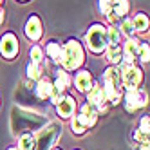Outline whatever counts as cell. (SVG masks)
Returning a JSON list of instances; mask_svg holds the SVG:
<instances>
[{
    "instance_id": "cell-1",
    "label": "cell",
    "mask_w": 150,
    "mask_h": 150,
    "mask_svg": "<svg viewBox=\"0 0 150 150\" xmlns=\"http://www.w3.org/2000/svg\"><path fill=\"white\" fill-rule=\"evenodd\" d=\"M85 62V49L83 45L80 44L78 40H67L65 44L62 45V52H60V62L58 65L63 69V71H78Z\"/></svg>"
},
{
    "instance_id": "cell-2",
    "label": "cell",
    "mask_w": 150,
    "mask_h": 150,
    "mask_svg": "<svg viewBox=\"0 0 150 150\" xmlns=\"http://www.w3.org/2000/svg\"><path fill=\"white\" fill-rule=\"evenodd\" d=\"M85 44L92 54H103L109 47V38H107V27L103 24H92L89 31L85 33Z\"/></svg>"
},
{
    "instance_id": "cell-3",
    "label": "cell",
    "mask_w": 150,
    "mask_h": 150,
    "mask_svg": "<svg viewBox=\"0 0 150 150\" xmlns=\"http://www.w3.org/2000/svg\"><path fill=\"white\" fill-rule=\"evenodd\" d=\"M120 71H121V87L123 91H130V89H137L143 81V71L139 69L134 63H125L121 62L120 65Z\"/></svg>"
},
{
    "instance_id": "cell-4",
    "label": "cell",
    "mask_w": 150,
    "mask_h": 150,
    "mask_svg": "<svg viewBox=\"0 0 150 150\" xmlns=\"http://www.w3.org/2000/svg\"><path fill=\"white\" fill-rule=\"evenodd\" d=\"M62 134V125L60 123H49L44 130L38 134V137H35V150H52L58 136Z\"/></svg>"
},
{
    "instance_id": "cell-5",
    "label": "cell",
    "mask_w": 150,
    "mask_h": 150,
    "mask_svg": "<svg viewBox=\"0 0 150 150\" xmlns=\"http://www.w3.org/2000/svg\"><path fill=\"white\" fill-rule=\"evenodd\" d=\"M125 101V109L128 112H136L139 109H143V107H146L148 103V96L145 91L141 89H130V91H123V100Z\"/></svg>"
},
{
    "instance_id": "cell-6",
    "label": "cell",
    "mask_w": 150,
    "mask_h": 150,
    "mask_svg": "<svg viewBox=\"0 0 150 150\" xmlns=\"http://www.w3.org/2000/svg\"><path fill=\"white\" fill-rule=\"evenodd\" d=\"M85 96H87V103L89 105H92L96 110H98V114L100 112H107L109 110V107H110V103L107 101V98H105V94H103V87L100 83H92V87L85 92Z\"/></svg>"
},
{
    "instance_id": "cell-7",
    "label": "cell",
    "mask_w": 150,
    "mask_h": 150,
    "mask_svg": "<svg viewBox=\"0 0 150 150\" xmlns=\"http://www.w3.org/2000/svg\"><path fill=\"white\" fill-rule=\"evenodd\" d=\"M0 54L6 60H11L18 54V38L13 33H6L0 38Z\"/></svg>"
},
{
    "instance_id": "cell-8",
    "label": "cell",
    "mask_w": 150,
    "mask_h": 150,
    "mask_svg": "<svg viewBox=\"0 0 150 150\" xmlns=\"http://www.w3.org/2000/svg\"><path fill=\"white\" fill-rule=\"evenodd\" d=\"M24 33L27 36V40L31 42H38L42 38V33H44V29H42V20L36 16V15H31L25 22V27H24Z\"/></svg>"
},
{
    "instance_id": "cell-9",
    "label": "cell",
    "mask_w": 150,
    "mask_h": 150,
    "mask_svg": "<svg viewBox=\"0 0 150 150\" xmlns=\"http://www.w3.org/2000/svg\"><path fill=\"white\" fill-rule=\"evenodd\" d=\"M56 107V114L62 117V120H69L71 116H74V112H76V98H72V96H63V100L54 105Z\"/></svg>"
},
{
    "instance_id": "cell-10",
    "label": "cell",
    "mask_w": 150,
    "mask_h": 150,
    "mask_svg": "<svg viewBox=\"0 0 150 150\" xmlns=\"http://www.w3.org/2000/svg\"><path fill=\"white\" fill-rule=\"evenodd\" d=\"M139 42L137 38H128L125 44L121 45V52H123V62L125 63H134L137 60V52H139Z\"/></svg>"
},
{
    "instance_id": "cell-11",
    "label": "cell",
    "mask_w": 150,
    "mask_h": 150,
    "mask_svg": "<svg viewBox=\"0 0 150 150\" xmlns=\"http://www.w3.org/2000/svg\"><path fill=\"white\" fill-rule=\"evenodd\" d=\"M92 83H94L92 74L87 69H81V71H78L76 74H74V87H76L78 92H83L85 94V92L92 87Z\"/></svg>"
},
{
    "instance_id": "cell-12",
    "label": "cell",
    "mask_w": 150,
    "mask_h": 150,
    "mask_svg": "<svg viewBox=\"0 0 150 150\" xmlns=\"http://www.w3.org/2000/svg\"><path fill=\"white\" fill-rule=\"evenodd\" d=\"M52 85H54V91L62 92V94H65L69 91V87L72 85V78H71V74L67 71H63L62 67L56 69L54 72V81H52Z\"/></svg>"
},
{
    "instance_id": "cell-13",
    "label": "cell",
    "mask_w": 150,
    "mask_h": 150,
    "mask_svg": "<svg viewBox=\"0 0 150 150\" xmlns=\"http://www.w3.org/2000/svg\"><path fill=\"white\" fill-rule=\"evenodd\" d=\"M52 91H54V85H52V81H51L49 78H44V76L38 80L36 87H35L36 96H38V98H42V100H49V96L52 94Z\"/></svg>"
},
{
    "instance_id": "cell-14",
    "label": "cell",
    "mask_w": 150,
    "mask_h": 150,
    "mask_svg": "<svg viewBox=\"0 0 150 150\" xmlns=\"http://www.w3.org/2000/svg\"><path fill=\"white\" fill-rule=\"evenodd\" d=\"M105 56L112 65H120L123 62V52H121V45L120 44H110L105 49Z\"/></svg>"
},
{
    "instance_id": "cell-15",
    "label": "cell",
    "mask_w": 150,
    "mask_h": 150,
    "mask_svg": "<svg viewBox=\"0 0 150 150\" xmlns=\"http://www.w3.org/2000/svg\"><path fill=\"white\" fill-rule=\"evenodd\" d=\"M103 83H114V85H121V71L117 65L107 67L103 72Z\"/></svg>"
},
{
    "instance_id": "cell-16",
    "label": "cell",
    "mask_w": 150,
    "mask_h": 150,
    "mask_svg": "<svg viewBox=\"0 0 150 150\" xmlns=\"http://www.w3.org/2000/svg\"><path fill=\"white\" fill-rule=\"evenodd\" d=\"M148 16L145 13H137L134 18H132V25H134V31L136 33H146L148 31Z\"/></svg>"
},
{
    "instance_id": "cell-17",
    "label": "cell",
    "mask_w": 150,
    "mask_h": 150,
    "mask_svg": "<svg viewBox=\"0 0 150 150\" xmlns=\"http://www.w3.org/2000/svg\"><path fill=\"white\" fill-rule=\"evenodd\" d=\"M60 52H62V45L58 44V42H49V44L45 45V54L54 62V63H58L60 62Z\"/></svg>"
},
{
    "instance_id": "cell-18",
    "label": "cell",
    "mask_w": 150,
    "mask_h": 150,
    "mask_svg": "<svg viewBox=\"0 0 150 150\" xmlns=\"http://www.w3.org/2000/svg\"><path fill=\"white\" fill-rule=\"evenodd\" d=\"M128 9H130V2H128V0H116L112 4V11L117 18H123L128 13Z\"/></svg>"
},
{
    "instance_id": "cell-19",
    "label": "cell",
    "mask_w": 150,
    "mask_h": 150,
    "mask_svg": "<svg viewBox=\"0 0 150 150\" xmlns=\"http://www.w3.org/2000/svg\"><path fill=\"white\" fill-rule=\"evenodd\" d=\"M35 136L31 134H22L18 137V150H35Z\"/></svg>"
},
{
    "instance_id": "cell-20",
    "label": "cell",
    "mask_w": 150,
    "mask_h": 150,
    "mask_svg": "<svg viewBox=\"0 0 150 150\" xmlns=\"http://www.w3.org/2000/svg\"><path fill=\"white\" fill-rule=\"evenodd\" d=\"M42 63H35V62H29L27 63V78L29 80H40L42 78Z\"/></svg>"
},
{
    "instance_id": "cell-21",
    "label": "cell",
    "mask_w": 150,
    "mask_h": 150,
    "mask_svg": "<svg viewBox=\"0 0 150 150\" xmlns=\"http://www.w3.org/2000/svg\"><path fill=\"white\" fill-rule=\"evenodd\" d=\"M117 29H120V33L125 35L127 38H132L134 33H136L134 25H132V18H123L121 22H120V27H117Z\"/></svg>"
},
{
    "instance_id": "cell-22",
    "label": "cell",
    "mask_w": 150,
    "mask_h": 150,
    "mask_svg": "<svg viewBox=\"0 0 150 150\" xmlns=\"http://www.w3.org/2000/svg\"><path fill=\"white\" fill-rule=\"evenodd\" d=\"M71 120V128H72V134H76V136H81V134H85V130H87V128L83 127V123L80 121V117L74 114V116H71L69 117Z\"/></svg>"
},
{
    "instance_id": "cell-23",
    "label": "cell",
    "mask_w": 150,
    "mask_h": 150,
    "mask_svg": "<svg viewBox=\"0 0 150 150\" xmlns=\"http://www.w3.org/2000/svg\"><path fill=\"white\" fill-rule=\"evenodd\" d=\"M107 38H109V45H110V44H120V40H121L120 29H117L116 25L107 27Z\"/></svg>"
},
{
    "instance_id": "cell-24",
    "label": "cell",
    "mask_w": 150,
    "mask_h": 150,
    "mask_svg": "<svg viewBox=\"0 0 150 150\" xmlns=\"http://www.w3.org/2000/svg\"><path fill=\"white\" fill-rule=\"evenodd\" d=\"M137 60H139V62H143V63H148V60H150V47H148L146 42H141V44H139Z\"/></svg>"
},
{
    "instance_id": "cell-25",
    "label": "cell",
    "mask_w": 150,
    "mask_h": 150,
    "mask_svg": "<svg viewBox=\"0 0 150 150\" xmlns=\"http://www.w3.org/2000/svg\"><path fill=\"white\" fill-rule=\"evenodd\" d=\"M29 56H31V62L42 63V62H44V49H42L40 45H33L31 51H29Z\"/></svg>"
},
{
    "instance_id": "cell-26",
    "label": "cell",
    "mask_w": 150,
    "mask_h": 150,
    "mask_svg": "<svg viewBox=\"0 0 150 150\" xmlns=\"http://www.w3.org/2000/svg\"><path fill=\"white\" fill-rule=\"evenodd\" d=\"M112 0H98V7H100V11L101 15H107V13H110L112 11Z\"/></svg>"
},
{
    "instance_id": "cell-27",
    "label": "cell",
    "mask_w": 150,
    "mask_h": 150,
    "mask_svg": "<svg viewBox=\"0 0 150 150\" xmlns=\"http://www.w3.org/2000/svg\"><path fill=\"white\" fill-rule=\"evenodd\" d=\"M134 139H136L139 145H148V134H145L143 130H139V128H136V132H134Z\"/></svg>"
},
{
    "instance_id": "cell-28",
    "label": "cell",
    "mask_w": 150,
    "mask_h": 150,
    "mask_svg": "<svg viewBox=\"0 0 150 150\" xmlns=\"http://www.w3.org/2000/svg\"><path fill=\"white\" fill-rule=\"evenodd\" d=\"M137 128H139V130H143L145 134H148L150 132V117L148 116H143L141 120H139V127Z\"/></svg>"
},
{
    "instance_id": "cell-29",
    "label": "cell",
    "mask_w": 150,
    "mask_h": 150,
    "mask_svg": "<svg viewBox=\"0 0 150 150\" xmlns=\"http://www.w3.org/2000/svg\"><path fill=\"white\" fill-rule=\"evenodd\" d=\"M63 96H65V94H62V92H58V91H52V94L49 96V100H51L52 105H58V103L63 100Z\"/></svg>"
},
{
    "instance_id": "cell-30",
    "label": "cell",
    "mask_w": 150,
    "mask_h": 150,
    "mask_svg": "<svg viewBox=\"0 0 150 150\" xmlns=\"http://www.w3.org/2000/svg\"><path fill=\"white\" fill-rule=\"evenodd\" d=\"M80 112H81V114H89V112H98V110H96L92 105H89L87 101H85V103H81V107H80Z\"/></svg>"
},
{
    "instance_id": "cell-31",
    "label": "cell",
    "mask_w": 150,
    "mask_h": 150,
    "mask_svg": "<svg viewBox=\"0 0 150 150\" xmlns=\"http://www.w3.org/2000/svg\"><path fill=\"white\" fill-rule=\"evenodd\" d=\"M105 16H107V20H109L110 24H116V22H117V16L114 15V11H110V13H107Z\"/></svg>"
},
{
    "instance_id": "cell-32",
    "label": "cell",
    "mask_w": 150,
    "mask_h": 150,
    "mask_svg": "<svg viewBox=\"0 0 150 150\" xmlns=\"http://www.w3.org/2000/svg\"><path fill=\"white\" fill-rule=\"evenodd\" d=\"M2 22H4V11L0 9V25H2Z\"/></svg>"
},
{
    "instance_id": "cell-33",
    "label": "cell",
    "mask_w": 150,
    "mask_h": 150,
    "mask_svg": "<svg viewBox=\"0 0 150 150\" xmlns=\"http://www.w3.org/2000/svg\"><path fill=\"white\" fill-rule=\"evenodd\" d=\"M141 150H148V145H141Z\"/></svg>"
},
{
    "instance_id": "cell-34",
    "label": "cell",
    "mask_w": 150,
    "mask_h": 150,
    "mask_svg": "<svg viewBox=\"0 0 150 150\" xmlns=\"http://www.w3.org/2000/svg\"><path fill=\"white\" fill-rule=\"evenodd\" d=\"M7 150H18V148L16 146H11V148H7Z\"/></svg>"
},
{
    "instance_id": "cell-35",
    "label": "cell",
    "mask_w": 150,
    "mask_h": 150,
    "mask_svg": "<svg viewBox=\"0 0 150 150\" xmlns=\"http://www.w3.org/2000/svg\"><path fill=\"white\" fill-rule=\"evenodd\" d=\"M2 4H4V0H0V7H2Z\"/></svg>"
},
{
    "instance_id": "cell-36",
    "label": "cell",
    "mask_w": 150,
    "mask_h": 150,
    "mask_svg": "<svg viewBox=\"0 0 150 150\" xmlns=\"http://www.w3.org/2000/svg\"><path fill=\"white\" fill-rule=\"evenodd\" d=\"M52 150H62V148H52Z\"/></svg>"
},
{
    "instance_id": "cell-37",
    "label": "cell",
    "mask_w": 150,
    "mask_h": 150,
    "mask_svg": "<svg viewBox=\"0 0 150 150\" xmlns=\"http://www.w3.org/2000/svg\"><path fill=\"white\" fill-rule=\"evenodd\" d=\"M20 2H25V0H20Z\"/></svg>"
},
{
    "instance_id": "cell-38",
    "label": "cell",
    "mask_w": 150,
    "mask_h": 150,
    "mask_svg": "<svg viewBox=\"0 0 150 150\" xmlns=\"http://www.w3.org/2000/svg\"><path fill=\"white\" fill-rule=\"evenodd\" d=\"M112 2H116V0H112Z\"/></svg>"
}]
</instances>
